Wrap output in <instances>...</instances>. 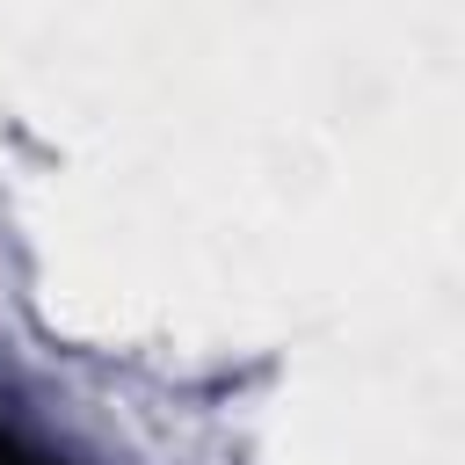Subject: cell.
<instances>
[{
  "mask_svg": "<svg viewBox=\"0 0 465 465\" xmlns=\"http://www.w3.org/2000/svg\"><path fill=\"white\" fill-rule=\"evenodd\" d=\"M0 465H73L58 443H44L36 429H22L15 414H0Z\"/></svg>",
  "mask_w": 465,
  "mask_h": 465,
  "instance_id": "1",
  "label": "cell"
}]
</instances>
